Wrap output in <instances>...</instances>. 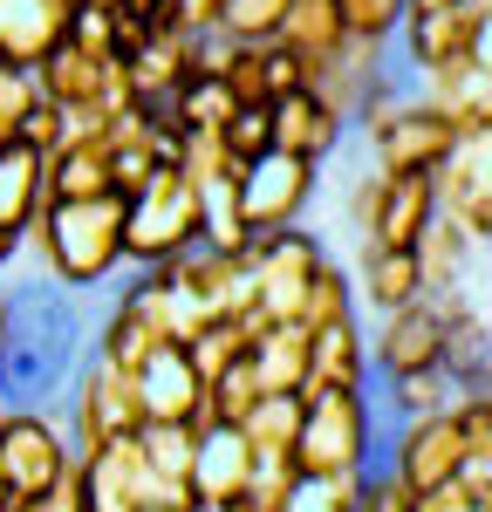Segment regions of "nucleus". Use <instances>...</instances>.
Masks as SVG:
<instances>
[{"label": "nucleus", "instance_id": "bb28decb", "mask_svg": "<svg viewBox=\"0 0 492 512\" xmlns=\"http://www.w3.org/2000/svg\"><path fill=\"white\" fill-rule=\"evenodd\" d=\"M465 396H458V383H451L445 369H417V376H397L390 383V410L397 417H438V410H458Z\"/></svg>", "mask_w": 492, "mask_h": 512}, {"label": "nucleus", "instance_id": "c85d7f7f", "mask_svg": "<svg viewBox=\"0 0 492 512\" xmlns=\"http://www.w3.org/2000/svg\"><path fill=\"white\" fill-rule=\"evenodd\" d=\"M219 151H226V164H253L274 151V117H267V103H240L233 117L219 123Z\"/></svg>", "mask_w": 492, "mask_h": 512}, {"label": "nucleus", "instance_id": "cd10ccee", "mask_svg": "<svg viewBox=\"0 0 492 512\" xmlns=\"http://www.w3.org/2000/svg\"><path fill=\"white\" fill-rule=\"evenodd\" d=\"M335 21H342V41L390 48L404 28V0H335Z\"/></svg>", "mask_w": 492, "mask_h": 512}, {"label": "nucleus", "instance_id": "1a4fd4ad", "mask_svg": "<svg viewBox=\"0 0 492 512\" xmlns=\"http://www.w3.org/2000/svg\"><path fill=\"white\" fill-rule=\"evenodd\" d=\"M69 424H76V444L69 451H96V444H110V437H130L144 424V410H137V383L110 369V362H89L76 376V410H69Z\"/></svg>", "mask_w": 492, "mask_h": 512}, {"label": "nucleus", "instance_id": "393cba45", "mask_svg": "<svg viewBox=\"0 0 492 512\" xmlns=\"http://www.w3.org/2000/svg\"><path fill=\"white\" fill-rule=\"evenodd\" d=\"M356 315V294H349V274L335 267V260H322L315 274H308V287H301V301H294V328H328V321H349Z\"/></svg>", "mask_w": 492, "mask_h": 512}, {"label": "nucleus", "instance_id": "b1692460", "mask_svg": "<svg viewBox=\"0 0 492 512\" xmlns=\"http://www.w3.org/2000/svg\"><path fill=\"white\" fill-rule=\"evenodd\" d=\"M240 437L253 444V458H294V437H301V396H260L253 410L240 417Z\"/></svg>", "mask_w": 492, "mask_h": 512}, {"label": "nucleus", "instance_id": "0eeeda50", "mask_svg": "<svg viewBox=\"0 0 492 512\" xmlns=\"http://www.w3.org/2000/svg\"><path fill=\"white\" fill-rule=\"evenodd\" d=\"M76 465L69 437L55 431L48 410H0V485L7 499H35Z\"/></svg>", "mask_w": 492, "mask_h": 512}, {"label": "nucleus", "instance_id": "4be33fe9", "mask_svg": "<svg viewBox=\"0 0 492 512\" xmlns=\"http://www.w3.org/2000/svg\"><path fill=\"white\" fill-rule=\"evenodd\" d=\"M246 362H253V376H260V390L267 396H301V383H308V328H294V321H267L260 335H253V349H246Z\"/></svg>", "mask_w": 492, "mask_h": 512}, {"label": "nucleus", "instance_id": "a878e982", "mask_svg": "<svg viewBox=\"0 0 492 512\" xmlns=\"http://www.w3.org/2000/svg\"><path fill=\"white\" fill-rule=\"evenodd\" d=\"M281 14H287V0H219L212 35H226L233 48H253V41L281 35Z\"/></svg>", "mask_w": 492, "mask_h": 512}, {"label": "nucleus", "instance_id": "2eb2a0df", "mask_svg": "<svg viewBox=\"0 0 492 512\" xmlns=\"http://www.w3.org/2000/svg\"><path fill=\"white\" fill-rule=\"evenodd\" d=\"M130 383H137V410H144V424H199L205 383H199V369L185 362V349H158Z\"/></svg>", "mask_w": 492, "mask_h": 512}, {"label": "nucleus", "instance_id": "a211bd4d", "mask_svg": "<svg viewBox=\"0 0 492 512\" xmlns=\"http://www.w3.org/2000/svg\"><path fill=\"white\" fill-rule=\"evenodd\" d=\"M35 212H41V158L21 144H0V267L21 253Z\"/></svg>", "mask_w": 492, "mask_h": 512}, {"label": "nucleus", "instance_id": "6e6552de", "mask_svg": "<svg viewBox=\"0 0 492 512\" xmlns=\"http://www.w3.org/2000/svg\"><path fill=\"white\" fill-rule=\"evenodd\" d=\"M431 198H438V212H445L458 233L486 246L492 239V130L451 144L445 164L431 171Z\"/></svg>", "mask_w": 492, "mask_h": 512}, {"label": "nucleus", "instance_id": "5701e85b", "mask_svg": "<svg viewBox=\"0 0 492 512\" xmlns=\"http://www.w3.org/2000/svg\"><path fill=\"white\" fill-rule=\"evenodd\" d=\"M472 246H479V239H465L445 212H431V226L410 239V260H417L424 294H451V287H458V274H465V253H472Z\"/></svg>", "mask_w": 492, "mask_h": 512}, {"label": "nucleus", "instance_id": "aec40b11", "mask_svg": "<svg viewBox=\"0 0 492 512\" xmlns=\"http://www.w3.org/2000/svg\"><path fill=\"white\" fill-rule=\"evenodd\" d=\"M103 82H110V62H96V55H82V48H55L48 62H35V89L41 103H55V110H103Z\"/></svg>", "mask_w": 492, "mask_h": 512}, {"label": "nucleus", "instance_id": "7ed1b4c3", "mask_svg": "<svg viewBox=\"0 0 492 512\" xmlns=\"http://www.w3.org/2000/svg\"><path fill=\"white\" fill-rule=\"evenodd\" d=\"M199 246V185L164 164L144 192L123 198V267H164Z\"/></svg>", "mask_w": 492, "mask_h": 512}, {"label": "nucleus", "instance_id": "72a5a7b5", "mask_svg": "<svg viewBox=\"0 0 492 512\" xmlns=\"http://www.w3.org/2000/svg\"><path fill=\"white\" fill-rule=\"evenodd\" d=\"M0 349H7V287H0Z\"/></svg>", "mask_w": 492, "mask_h": 512}, {"label": "nucleus", "instance_id": "9b49d317", "mask_svg": "<svg viewBox=\"0 0 492 512\" xmlns=\"http://www.w3.org/2000/svg\"><path fill=\"white\" fill-rule=\"evenodd\" d=\"M458 458H465L458 410H438V417H410L404 437H397V451H390V478H397L404 492H438V485H451Z\"/></svg>", "mask_w": 492, "mask_h": 512}, {"label": "nucleus", "instance_id": "dca6fc26", "mask_svg": "<svg viewBox=\"0 0 492 512\" xmlns=\"http://www.w3.org/2000/svg\"><path fill=\"white\" fill-rule=\"evenodd\" d=\"M69 14L76 0H0V55L35 69L69 41Z\"/></svg>", "mask_w": 492, "mask_h": 512}, {"label": "nucleus", "instance_id": "20e7f679", "mask_svg": "<svg viewBox=\"0 0 492 512\" xmlns=\"http://www.w3.org/2000/svg\"><path fill=\"white\" fill-rule=\"evenodd\" d=\"M356 130H363V158L376 178H431L445 164V151L458 144V130L438 110H424L417 96H397L383 117L356 123Z\"/></svg>", "mask_w": 492, "mask_h": 512}, {"label": "nucleus", "instance_id": "ddd939ff", "mask_svg": "<svg viewBox=\"0 0 492 512\" xmlns=\"http://www.w3.org/2000/svg\"><path fill=\"white\" fill-rule=\"evenodd\" d=\"M267 117H274V151L315 164V171H322V164L342 151V137H349L342 110L322 103L315 89H294V96H281V103H267Z\"/></svg>", "mask_w": 492, "mask_h": 512}, {"label": "nucleus", "instance_id": "f257e3e1", "mask_svg": "<svg viewBox=\"0 0 492 512\" xmlns=\"http://www.w3.org/2000/svg\"><path fill=\"white\" fill-rule=\"evenodd\" d=\"M28 253L48 267V280L96 294L123 267V198H48L28 226Z\"/></svg>", "mask_w": 492, "mask_h": 512}, {"label": "nucleus", "instance_id": "6ab92c4d", "mask_svg": "<svg viewBox=\"0 0 492 512\" xmlns=\"http://www.w3.org/2000/svg\"><path fill=\"white\" fill-rule=\"evenodd\" d=\"M349 294H363L369 315H397L410 301H424V280H417L410 246H363V267L349 280Z\"/></svg>", "mask_w": 492, "mask_h": 512}, {"label": "nucleus", "instance_id": "f3484780", "mask_svg": "<svg viewBox=\"0 0 492 512\" xmlns=\"http://www.w3.org/2000/svg\"><path fill=\"white\" fill-rule=\"evenodd\" d=\"M308 390H369V342H363V321H328L308 335Z\"/></svg>", "mask_w": 492, "mask_h": 512}, {"label": "nucleus", "instance_id": "c756f323", "mask_svg": "<svg viewBox=\"0 0 492 512\" xmlns=\"http://www.w3.org/2000/svg\"><path fill=\"white\" fill-rule=\"evenodd\" d=\"M35 103H41L35 69H21V62H7V55H0V144H14V130L28 123Z\"/></svg>", "mask_w": 492, "mask_h": 512}, {"label": "nucleus", "instance_id": "7c9ffc66", "mask_svg": "<svg viewBox=\"0 0 492 512\" xmlns=\"http://www.w3.org/2000/svg\"><path fill=\"white\" fill-rule=\"evenodd\" d=\"M281 512H356V478H294Z\"/></svg>", "mask_w": 492, "mask_h": 512}, {"label": "nucleus", "instance_id": "f704fd0d", "mask_svg": "<svg viewBox=\"0 0 492 512\" xmlns=\"http://www.w3.org/2000/svg\"><path fill=\"white\" fill-rule=\"evenodd\" d=\"M0 512H14V499H7V485H0Z\"/></svg>", "mask_w": 492, "mask_h": 512}, {"label": "nucleus", "instance_id": "4468645a", "mask_svg": "<svg viewBox=\"0 0 492 512\" xmlns=\"http://www.w3.org/2000/svg\"><path fill=\"white\" fill-rule=\"evenodd\" d=\"M253 444L240 424H199V451H192V499L199 506H240L253 485Z\"/></svg>", "mask_w": 492, "mask_h": 512}, {"label": "nucleus", "instance_id": "2f4dec72", "mask_svg": "<svg viewBox=\"0 0 492 512\" xmlns=\"http://www.w3.org/2000/svg\"><path fill=\"white\" fill-rule=\"evenodd\" d=\"M417 512H472L458 499V485H438V492H417Z\"/></svg>", "mask_w": 492, "mask_h": 512}, {"label": "nucleus", "instance_id": "423d86ee", "mask_svg": "<svg viewBox=\"0 0 492 512\" xmlns=\"http://www.w3.org/2000/svg\"><path fill=\"white\" fill-rule=\"evenodd\" d=\"M315 185H322V171L301 164V158H281V151L240 164V171H233V205H240L246 239H253V233H281V226H301V212L315 205Z\"/></svg>", "mask_w": 492, "mask_h": 512}, {"label": "nucleus", "instance_id": "412c9836", "mask_svg": "<svg viewBox=\"0 0 492 512\" xmlns=\"http://www.w3.org/2000/svg\"><path fill=\"white\" fill-rule=\"evenodd\" d=\"M110 192V144L103 137H76L55 158H41V205L48 198H103Z\"/></svg>", "mask_w": 492, "mask_h": 512}, {"label": "nucleus", "instance_id": "473e14b6", "mask_svg": "<svg viewBox=\"0 0 492 512\" xmlns=\"http://www.w3.org/2000/svg\"><path fill=\"white\" fill-rule=\"evenodd\" d=\"M438 7H458V0H404V21H417V14H438ZM492 7V0H486Z\"/></svg>", "mask_w": 492, "mask_h": 512}, {"label": "nucleus", "instance_id": "9d476101", "mask_svg": "<svg viewBox=\"0 0 492 512\" xmlns=\"http://www.w3.org/2000/svg\"><path fill=\"white\" fill-rule=\"evenodd\" d=\"M486 21H492L486 0H458V7H438V14L404 21V28H397V41H404L410 69L424 76V69L465 62V55H486Z\"/></svg>", "mask_w": 492, "mask_h": 512}, {"label": "nucleus", "instance_id": "c9c22d12", "mask_svg": "<svg viewBox=\"0 0 492 512\" xmlns=\"http://www.w3.org/2000/svg\"><path fill=\"white\" fill-rule=\"evenodd\" d=\"M233 512H246V506H233Z\"/></svg>", "mask_w": 492, "mask_h": 512}, {"label": "nucleus", "instance_id": "f8f14e48", "mask_svg": "<svg viewBox=\"0 0 492 512\" xmlns=\"http://www.w3.org/2000/svg\"><path fill=\"white\" fill-rule=\"evenodd\" d=\"M410 96H417L424 110H438L458 137L492 130V76H486V55H465V62H445V69H424Z\"/></svg>", "mask_w": 492, "mask_h": 512}, {"label": "nucleus", "instance_id": "f03ea898", "mask_svg": "<svg viewBox=\"0 0 492 512\" xmlns=\"http://www.w3.org/2000/svg\"><path fill=\"white\" fill-rule=\"evenodd\" d=\"M369 451H376V410H369V390H308L301 396L294 472H308V478H363Z\"/></svg>", "mask_w": 492, "mask_h": 512}, {"label": "nucleus", "instance_id": "39448f33", "mask_svg": "<svg viewBox=\"0 0 492 512\" xmlns=\"http://www.w3.org/2000/svg\"><path fill=\"white\" fill-rule=\"evenodd\" d=\"M451 315H458L451 294H424V301H410L397 315H376V328L363 335L369 342V376L397 383V376H417V369H438Z\"/></svg>", "mask_w": 492, "mask_h": 512}]
</instances>
